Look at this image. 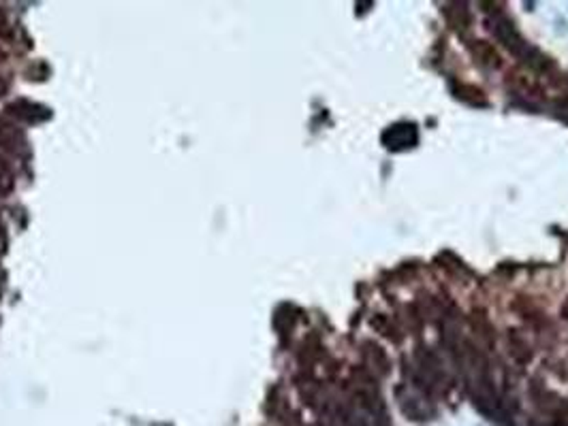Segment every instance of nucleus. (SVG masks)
<instances>
[{"instance_id":"obj_1","label":"nucleus","mask_w":568,"mask_h":426,"mask_svg":"<svg viewBox=\"0 0 568 426\" xmlns=\"http://www.w3.org/2000/svg\"><path fill=\"white\" fill-rule=\"evenodd\" d=\"M487 28L496 35V39L502 43V47H506L519 60H523L525 54L532 50V45H528L525 39L517 33V28L513 26V22L506 20V18H502V16H496V18L487 20Z\"/></svg>"},{"instance_id":"obj_2","label":"nucleus","mask_w":568,"mask_h":426,"mask_svg":"<svg viewBox=\"0 0 568 426\" xmlns=\"http://www.w3.org/2000/svg\"><path fill=\"white\" fill-rule=\"evenodd\" d=\"M472 54L485 69H500L502 67V58H500L498 50L487 41H474L472 43Z\"/></svg>"},{"instance_id":"obj_3","label":"nucleus","mask_w":568,"mask_h":426,"mask_svg":"<svg viewBox=\"0 0 568 426\" xmlns=\"http://www.w3.org/2000/svg\"><path fill=\"white\" fill-rule=\"evenodd\" d=\"M451 88H453V92H455V96H457V99H462V101H466V103H470V105H476V107H483V105H487V101H485V92H483V90H479V88H474V86H468V84H457V82H453V84H451Z\"/></svg>"},{"instance_id":"obj_4","label":"nucleus","mask_w":568,"mask_h":426,"mask_svg":"<svg viewBox=\"0 0 568 426\" xmlns=\"http://www.w3.org/2000/svg\"><path fill=\"white\" fill-rule=\"evenodd\" d=\"M510 84H513L515 90H517L519 94H523V96H532V99H534V96H540V94H542L538 82H536L534 77L525 75V73H515V75H510Z\"/></svg>"},{"instance_id":"obj_5","label":"nucleus","mask_w":568,"mask_h":426,"mask_svg":"<svg viewBox=\"0 0 568 426\" xmlns=\"http://www.w3.org/2000/svg\"><path fill=\"white\" fill-rule=\"evenodd\" d=\"M385 137H395V143L389 147V150H398V147H408L413 141H417V130L415 126L410 124H404V126H393L391 130L385 133Z\"/></svg>"},{"instance_id":"obj_6","label":"nucleus","mask_w":568,"mask_h":426,"mask_svg":"<svg viewBox=\"0 0 568 426\" xmlns=\"http://www.w3.org/2000/svg\"><path fill=\"white\" fill-rule=\"evenodd\" d=\"M513 356H515V360H517V362L525 364V362L532 358V352H530V347H528L525 343H521V341H519V343H515V341H513Z\"/></svg>"},{"instance_id":"obj_7","label":"nucleus","mask_w":568,"mask_h":426,"mask_svg":"<svg viewBox=\"0 0 568 426\" xmlns=\"http://www.w3.org/2000/svg\"><path fill=\"white\" fill-rule=\"evenodd\" d=\"M562 318H564V320L568 322V301H566V303L562 305Z\"/></svg>"},{"instance_id":"obj_8","label":"nucleus","mask_w":568,"mask_h":426,"mask_svg":"<svg viewBox=\"0 0 568 426\" xmlns=\"http://www.w3.org/2000/svg\"><path fill=\"white\" fill-rule=\"evenodd\" d=\"M559 109H562L564 113H568V99H564V101H559Z\"/></svg>"},{"instance_id":"obj_9","label":"nucleus","mask_w":568,"mask_h":426,"mask_svg":"<svg viewBox=\"0 0 568 426\" xmlns=\"http://www.w3.org/2000/svg\"><path fill=\"white\" fill-rule=\"evenodd\" d=\"M553 426H568V417H562V420H555Z\"/></svg>"}]
</instances>
